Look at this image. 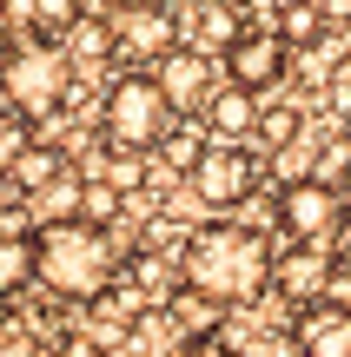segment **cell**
Returning <instances> with one entry per match:
<instances>
[{"label": "cell", "instance_id": "6", "mask_svg": "<svg viewBox=\"0 0 351 357\" xmlns=\"http://www.w3.org/2000/svg\"><path fill=\"white\" fill-rule=\"evenodd\" d=\"M193 199L206 205V212H239V205L252 199V185H259V159L246 153V146H206V159L193 166Z\"/></svg>", "mask_w": 351, "mask_h": 357}, {"label": "cell", "instance_id": "25", "mask_svg": "<svg viewBox=\"0 0 351 357\" xmlns=\"http://www.w3.org/2000/svg\"><path fill=\"white\" fill-rule=\"evenodd\" d=\"M53 357H113V344H100L93 331H80V337H60V344H53Z\"/></svg>", "mask_w": 351, "mask_h": 357}, {"label": "cell", "instance_id": "22", "mask_svg": "<svg viewBox=\"0 0 351 357\" xmlns=\"http://www.w3.org/2000/svg\"><path fill=\"white\" fill-rule=\"evenodd\" d=\"M299 126H305V113H299V106H272V113L259 119V139H272L278 153H285V146L299 139Z\"/></svg>", "mask_w": 351, "mask_h": 357}, {"label": "cell", "instance_id": "19", "mask_svg": "<svg viewBox=\"0 0 351 357\" xmlns=\"http://www.w3.org/2000/svg\"><path fill=\"white\" fill-rule=\"evenodd\" d=\"M119 205H126V192L113 185V178H87V192H80V218L100 231H119Z\"/></svg>", "mask_w": 351, "mask_h": 357}, {"label": "cell", "instance_id": "26", "mask_svg": "<svg viewBox=\"0 0 351 357\" xmlns=\"http://www.w3.org/2000/svg\"><path fill=\"white\" fill-rule=\"evenodd\" d=\"M179 357H239V344H232V337H193Z\"/></svg>", "mask_w": 351, "mask_h": 357}, {"label": "cell", "instance_id": "12", "mask_svg": "<svg viewBox=\"0 0 351 357\" xmlns=\"http://www.w3.org/2000/svg\"><path fill=\"white\" fill-rule=\"evenodd\" d=\"M259 119H265V113H259V93H246V86L225 79V86L212 93V106L199 113V126H206L219 146H246L252 132H259Z\"/></svg>", "mask_w": 351, "mask_h": 357}, {"label": "cell", "instance_id": "9", "mask_svg": "<svg viewBox=\"0 0 351 357\" xmlns=\"http://www.w3.org/2000/svg\"><path fill=\"white\" fill-rule=\"evenodd\" d=\"M153 79H159V93L172 100V113H179V119H199V113L212 106V93L225 86V79H219V66H212V53H199V47L166 53Z\"/></svg>", "mask_w": 351, "mask_h": 357}, {"label": "cell", "instance_id": "16", "mask_svg": "<svg viewBox=\"0 0 351 357\" xmlns=\"http://www.w3.org/2000/svg\"><path fill=\"white\" fill-rule=\"evenodd\" d=\"M66 53H73V60H113L119 53V26L106 20V13H87V20H73V33H66Z\"/></svg>", "mask_w": 351, "mask_h": 357}, {"label": "cell", "instance_id": "21", "mask_svg": "<svg viewBox=\"0 0 351 357\" xmlns=\"http://www.w3.org/2000/svg\"><path fill=\"white\" fill-rule=\"evenodd\" d=\"M80 192H87V178H60V185H47L40 205H33V218H40V225H66V218H80Z\"/></svg>", "mask_w": 351, "mask_h": 357}, {"label": "cell", "instance_id": "10", "mask_svg": "<svg viewBox=\"0 0 351 357\" xmlns=\"http://www.w3.org/2000/svg\"><path fill=\"white\" fill-rule=\"evenodd\" d=\"M285 73H292V47H285V33H278V26H246V40L225 53V79H232V86H246V93L278 86Z\"/></svg>", "mask_w": 351, "mask_h": 357}, {"label": "cell", "instance_id": "27", "mask_svg": "<svg viewBox=\"0 0 351 357\" xmlns=\"http://www.w3.org/2000/svg\"><path fill=\"white\" fill-rule=\"evenodd\" d=\"M338 192H345V199H351V172H345V185H338Z\"/></svg>", "mask_w": 351, "mask_h": 357}, {"label": "cell", "instance_id": "13", "mask_svg": "<svg viewBox=\"0 0 351 357\" xmlns=\"http://www.w3.org/2000/svg\"><path fill=\"white\" fill-rule=\"evenodd\" d=\"M179 278H186L179 252H146V245H140V252L126 258V284H133V291L146 298V305H172V298L186 291Z\"/></svg>", "mask_w": 351, "mask_h": 357}, {"label": "cell", "instance_id": "2", "mask_svg": "<svg viewBox=\"0 0 351 357\" xmlns=\"http://www.w3.org/2000/svg\"><path fill=\"white\" fill-rule=\"evenodd\" d=\"M140 245L126 231H100L87 218H66V225H40V291L66 298V305H93L119 284L126 258Z\"/></svg>", "mask_w": 351, "mask_h": 357}, {"label": "cell", "instance_id": "1", "mask_svg": "<svg viewBox=\"0 0 351 357\" xmlns=\"http://www.w3.org/2000/svg\"><path fill=\"white\" fill-rule=\"evenodd\" d=\"M186 284L206 298H219L225 311L232 305H259L272 291V271H278V245L265 238L259 225H239V218H219V225H193L179 252Z\"/></svg>", "mask_w": 351, "mask_h": 357}, {"label": "cell", "instance_id": "7", "mask_svg": "<svg viewBox=\"0 0 351 357\" xmlns=\"http://www.w3.org/2000/svg\"><path fill=\"white\" fill-rule=\"evenodd\" d=\"M113 26H119V53H126V60H153L159 66L166 53L186 47V13L159 7V0H133V7H119Z\"/></svg>", "mask_w": 351, "mask_h": 357}, {"label": "cell", "instance_id": "5", "mask_svg": "<svg viewBox=\"0 0 351 357\" xmlns=\"http://www.w3.org/2000/svg\"><path fill=\"white\" fill-rule=\"evenodd\" d=\"M345 218H351V199L325 178H292L278 185V231L285 245H331L345 238Z\"/></svg>", "mask_w": 351, "mask_h": 357}, {"label": "cell", "instance_id": "20", "mask_svg": "<svg viewBox=\"0 0 351 357\" xmlns=\"http://www.w3.org/2000/svg\"><path fill=\"white\" fill-rule=\"evenodd\" d=\"M27 146H33V119L13 113V106H0V178L27 159Z\"/></svg>", "mask_w": 351, "mask_h": 357}, {"label": "cell", "instance_id": "18", "mask_svg": "<svg viewBox=\"0 0 351 357\" xmlns=\"http://www.w3.org/2000/svg\"><path fill=\"white\" fill-rule=\"evenodd\" d=\"M206 146H212V132H206V126H193V119H179V126H172V139L159 146V159H166L179 178H193V166L206 159Z\"/></svg>", "mask_w": 351, "mask_h": 357}, {"label": "cell", "instance_id": "23", "mask_svg": "<svg viewBox=\"0 0 351 357\" xmlns=\"http://www.w3.org/2000/svg\"><path fill=\"white\" fill-rule=\"evenodd\" d=\"M73 20H87V0H40V33H73Z\"/></svg>", "mask_w": 351, "mask_h": 357}, {"label": "cell", "instance_id": "11", "mask_svg": "<svg viewBox=\"0 0 351 357\" xmlns=\"http://www.w3.org/2000/svg\"><path fill=\"white\" fill-rule=\"evenodd\" d=\"M292 344H299V357H351V311L345 305H312L292 318Z\"/></svg>", "mask_w": 351, "mask_h": 357}, {"label": "cell", "instance_id": "24", "mask_svg": "<svg viewBox=\"0 0 351 357\" xmlns=\"http://www.w3.org/2000/svg\"><path fill=\"white\" fill-rule=\"evenodd\" d=\"M0 357H53V351L40 344L27 324H7V331H0Z\"/></svg>", "mask_w": 351, "mask_h": 357}, {"label": "cell", "instance_id": "17", "mask_svg": "<svg viewBox=\"0 0 351 357\" xmlns=\"http://www.w3.org/2000/svg\"><path fill=\"white\" fill-rule=\"evenodd\" d=\"M325 0H292V7H278V33H285V47H318L325 40Z\"/></svg>", "mask_w": 351, "mask_h": 357}, {"label": "cell", "instance_id": "3", "mask_svg": "<svg viewBox=\"0 0 351 357\" xmlns=\"http://www.w3.org/2000/svg\"><path fill=\"white\" fill-rule=\"evenodd\" d=\"M172 126H179V113H172V100L159 93L153 73H119L113 86H106L100 139L113 146V153H159V146L172 139Z\"/></svg>", "mask_w": 351, "mask_h": 357}, {"label": "cell", "instance_id": "15", "mask_svg": "<svg viewBox=\"0 0 351 357\" xmlns=\"http://www.w3.org/2000/svg\"><path fill=\"white\" fill-rule=\"evenodd\" d=\"M7 178L20 185V199H40L47 185L73 178V172H66V146H53V139H33V146H27V159H20V166H13Z\"/></svg>", "mask_w": 351, "mask_h": 357}, {"label": "cell", "instance_id": "4", "mask_svg": "<svg viewBox=\"0 0 351 357\" xmlns=\"http://www.w3.org/2000/svg\"><path fill=\"white\" fill-rule=\"evenodd\" d=\"M66 93H73V79H66V60H60L53 47H20L7 66H0V106L27 113L33 126L60 113Z\"/></svg>", "mask_w": 351, "mask_h": 357}, {"label": "cell", "instance_id": "8", "mask_svg": "<svg viewBox=\"0 0 351 357\" xmlns=\"http://www.w3.org/2000/svg\"><path fill=\"white\" fill-rule=\"evenodd\" d=\"M338 284V258L331 245H278V271H272V291L285 305H325V291Z\"/></svg>", "mask_w": 351, "mask_h": 357}, {"label": "cell", "instance_id": "14", "mask_svg": "<svg viewBox=\"0 0 351 357\" xmlns=\"http://www.w3.org/2000/svg\"><path fill=\"white\" fill-rule=\"evenodd\" d=\"M186 344H193V331L179 324V311H172V305H153L140 324H133V337H126L133 357H179Z\"/></svg>", "mask_w": 351, "mask_h": 357}]
</instances>
